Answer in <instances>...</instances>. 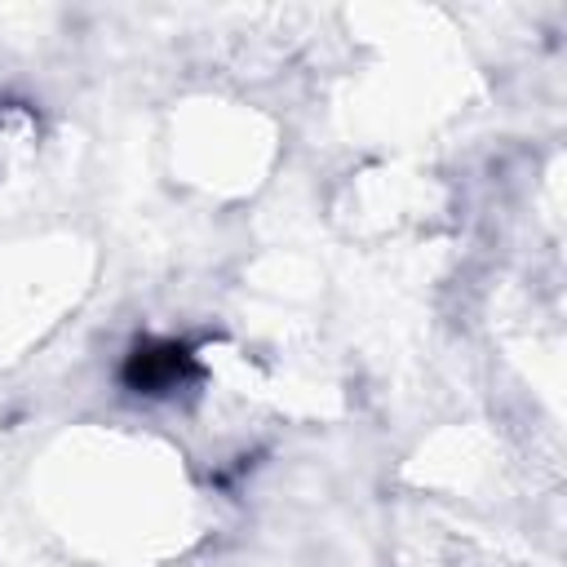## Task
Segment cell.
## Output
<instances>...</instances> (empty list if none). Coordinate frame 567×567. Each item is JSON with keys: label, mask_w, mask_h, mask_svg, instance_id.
Masks as SVG:
<instances>
[{"label": "cell", "mask_w": 567, "mask_h": 567, "mask_svg": "<svg viewBox=\"0 0 567 567\" xmlns=\"http://www.w3.org/2000/svg\"><path fill=\"white\" fill-rule=\"evenodd\" d=\"M186 372H190V354H186L182 346H151V350H137L133 363H128V381H133L137 390L177 385Z\"/></svg>", "instance_id": "obj_1"}]
</instances>
